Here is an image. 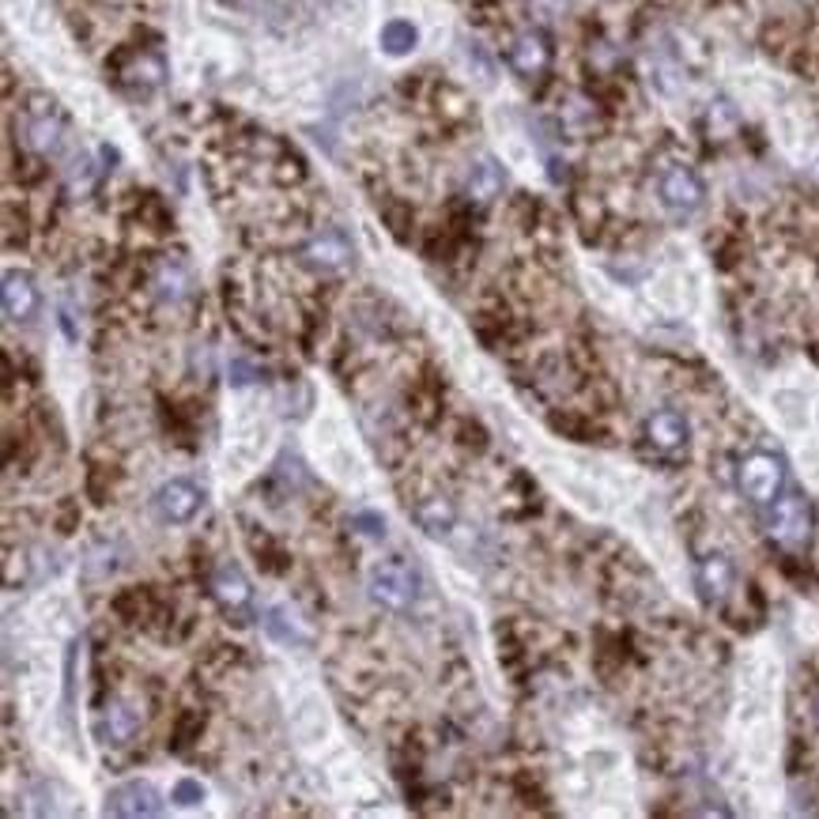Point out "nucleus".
<instances>
[{"label":"nucleus","instance_id":"obj_1","mask_svg":"<svg viewBox=\"0 0 819 819\" xmlns=\"http://www.w3.org/2000/svg\"><path fill=\"white\" fill-rule=\"evenodd\" d=\"M736 487L751 506L767 510L770 502L786 491V462L770 449H751L748 457H740L736 465Z\"/></svg>","mask_w":819,"mask_h":819},{"label":"nucleus","instance_id":"obj_2","mask_svg":"<svg viewBox=\"0 0 819 819\" xmlns=\"http://www.w3.org/2000/svg\"><path fill=\"white\" fill-rule=\"evenodd\" d=\"M767 532L781 548H805L812 537V506L800 491H781L767 506Z\"/></svg>","mask_w":819,"mask_h":819},{"label":"nucleus","instance_id":"obj_3","mask_svg":"<svg viewBox=\"0 0 819 819\" xmlns=\"http://www.w3.org/2000/svg\"><path fill=\"white\" fill-rule=\"evenodd\" d=\"M657 197H661V205L673 211V216H695V211L703 208V200H706V186H703V178H698L692 167L673 163V167L661 170Z\"/></svg>","mask_w":819,"mask_h":819},{"label":"nucleus","instance_id":"obj_4","mask_svg":"<svg viewBox=\"0 0 819 819\" xmlns=\"http://www.w3.org/2000/svg\"><path fill=\"white\" fill-rule=\"evenodd\" d=\"M152 506H155V514H159V521H167V526H189V521L205 510V487L178 476V480H167L155 491Z\"/></svg>","mask_w":819,"mask_h":819},{"label":"nucleus","instance_id":"obj_5","mask_svg":"<svg viewBox=\"0 0 819 819\" xmlns=\"http://www.w3.org/2000/svg\"><path fill=\"white\" fill-rule=\"evenodd\" d=\"M352 261H355L352 242H348L344 231H333V227H329V231H318L307 246H302V265L321 276H336V272L352 269Z\"/></svg>","mask_w":819,"mask_h":819},{"label":"nucleus","instance_id":"obj_6","mask_svg":"<svg viewBox=\"0 0 819 819\" xmlns=\"http://www.w3.org/2000/svg\"><path fill=\"white\" fill-rule=\"evenodd\" d=\"M23 136L39 155H58L64 144V117L58 114V106L45 99H31L23 114Z\"/></svg>","mask_w":819,"mask_h":819},{"label":"nucleus","instance_id":"obj_7","mask_svg":"<svg viewBox=\"0 0 819 819\" xmlns=\"http://www.w3.org/2000/svg\"><path fill=\"white\" fill-rule=\"evenodd\" d=\"M106 816L125 819H152L163 816V794L152 781H122L106 794Z\"/></svg>","mask_w":819,"mask_h":819},{"label":"nucleus","instance_id":"obj_8","mask_svg":"<svg viewBox=\"0 0 819 819\" xmlns=\"http://www.w3.org/2000/svg\"><path fill=\"white\" fill-rule=\"evenodd\" d=\"M371 597L390 612H408L416 601V582L401 563H379L371 570Z\"/></svg>","mask_w":819,"mask_h":819},{"label":"nucleus","instance_id":"obj_9","mask_svg":"<svg viewBox=\"0 0 819 819\" xmlns=\"http://www.w3.org/2000/svg\"><path fill=\"white\" fill-rule=\"evenodd\" d=\"M211 597L227 615H246L253 609V585L238 563H224L211 574Z\"/></svg>","mask_w":819,"mask_h":819},{"label":"nucleus","instance_id":"obj_10","mask_svg":"<svg viewBox=\"0 0 819 819\" xmlns=\"http://www.w3.org/2000/svg\"><path fill=\"white\" fill-rule=\"evenodd\" d=\"M551 64V42L545 31H526L518 34L510 45V69L518 72L521 80H537L545 76Z\"/></svg>","mask_w":819,"mask_h":819},{"label":"nucleus","instance_id":"obj_11","mask_svg":"<svg viewBox=\"0 0 819 819\" xmlns=\"http://www.w3.org/2000/svg\"><path fill=\"white\" fill-rule=\"evenodd\" d=\"M695 582H698V593H703L706 604H722L725 597H729L733 582H736L733 559L722 556V551L703 556V559H698V567H695Z\"/></svg>","mask_w":819,"mask_h":819},{"label":"nucleus","instance_id":"obj_12","mask_svg":"<svg viewBox=\"0 0 819 819\" xmlns=\"http://www.w3.org/2000/svg\"><path fill=\"white\" fill-rule=\"evenodd\" d=\"M0 294H4V314L15 325H27V321L39 314V288H34V280L27 272H8Z\"/></svg>","mask_w":819,"mask_h":819},{"label":"nucleus","instance_id":"obj_13","mask_svg":"<svg viewBox=\"0 0 819 819\" xmlns=\"http://www.w3.org/2000/svg\"><path fill=\"white\" fill-rule=\"evenodd\" d=\"M646 442L657 454H680L687 446V419L673 408H661L646 419Z\"/></svg>","mask_w":819,"mask_h":819},{"label":"nucleus","instance_id":"obj_14","mask_svg":"<svg viewBox=\"0 0 819 819\" xmlns=\"http://www.w3.org/2000/svg\"><path fill=\"white\" fill-rule=\"evenodd\" d=\"M412 518L427 537H449V529L457 526V506L446 495H427V499L412 506Z\"/></svg>","mask_w":819,"mask_h":819},{"label":"nucleus","instance_id":"obj_15","mask_svg":"<svg viewBox=\"0 0 819 819\" xmlns=\"http://www.w3.org/2000/svg\"><path fill=\"white\" fill-rule=\"evenodd\" d=\"M99 736H103L106 744H128L136 736V729H141V714L133 711V706L125 703H114L106 706L103 717H99Z\"/></svg>","mask_w":819,"mask_h":819},{"label":"nucleus","instance_id":"obj_16","mask_svg":"<svg viewBox=\"0 0 819 819\" xmlns=\"http://www.w3.org/2000/svg\"><path fill=\"white\" fill-rule=\"evenodd\" d=\"M152 288H155V294H159L163 302H182L189 294V288H193V280H189V269L186 265H178V261H163L159 269H155V280H152Z\"/></svg>","mask_w":819,"mask_h":819},{"label":"nucleus","instance_id":"obj_17","mask_svg":"<svg viewBox=\"0 0 819 819\" xmlns=\"http://www.w3.org/2000/svg\"><path fill=\"white\" fill-rule=\"evenodd\" d=\"M465 189H468V197H473V200L491 205V200L499 197V189H502V170L495 167L491 159H480L473 170H468V186Z\"/></svg>","mask_w":819,"mask_h":819},{"label":"nucleus","instance_id":"obj_18","mask_svg":"<svg viewBox=\"0 0 819 819\" xmlns=\"http://www.w3.org/2000/svg\"><path fill=\"white\" fill-rule=\"evenodd\" d=\"M416 42H419V31L408 20H390L379 34L382 53H390V58H404V53H412L416 50Z\"/></svg>","mask_w":819,"mask_h":819},{"label":"nucleus","instance_id":"obj_19","mask_svg":"<svg viewBox=\"0 0 819 819\" xmlns=\"http://www.w3.org/2000/svg\"><path fill=\"white\" fill-rule=\"evenodd\" d=\"M163 76H167V69H163V58L159 53H144L141 61L128 69V84L141 87V91H152L163 84Z\"/></svg>","mask_w":819,"mask_h":819},{"label":"nucleus","instance_id":"obj_20","mask_svg":"<svg viewBox=\"0 0 819 819\" xmlns=\"http://www.w3.org/2000/svg\"><path fill=\"white\" fill-rule=\"evenodd\" d=\"M265 628H269L272 639L288 642V646H307V642H310V634L294 628V623H291V615L283 612V609H272V612H269V620H265Z\"/></svg>","mask_w":819,"mask_h":819},{"label":"nucleus","instance_id":"obj_21","mask_svg":"<svg viewBox=\"0 0 819 819\" xmlns=\"http://www.w3.org/2000/svg\"><path fill=\"white\" fill-rule=\"evenodd\" d=\"M170 797L178 800L182 808H197L200 800H205V786H200V781H193V778H182L178 786H174Z\"/></svg>","mask_w":819,"mask_h":819},{"label":"nucleus","instance_id":"obj_22","mask_svg":"<svg viewBox=\"0 0 819 819\" xmlns=\"http://www.w3.org/2000/svg\"><path fill=\"white\" fill-rule=\"evenodd\" d=\"M355 526H363L366 537H385V518L379 514H355Z\"/></svg>","mask_w":819,"mask_h":819},{"label":"nucleus","instance_id":"obj_23","mask_svg":"<svg viewBox=\"0 0 819 819\" xmlns=\"http://www.w3.org/2000/svg\"><path fill=\"white\" fill-rule=\"evenodd\" d=\"M816 722H819V698H816Z\"/></svg>","mask_w":819,"mask_h":819}]
</instances>
